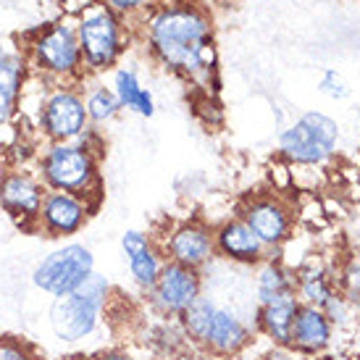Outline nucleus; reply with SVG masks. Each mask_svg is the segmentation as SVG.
I'll return each mask as SVG.
<instances>
[{
  "label": "nucleus",
  "mask_w": 360,
  "mask_h": 360,
  "mask_svg": "<svg viewBox=\"0 0 360 360\" xmlns=\"http://www.w3.org/2000/svg\"><path fill=\"white\" fill-rule=\"evenodd\" d=\"M142 40L163 69L210 95L219 53L210 16L195 3H158L142 16Z\"/></svg>",
  "instance_id": "1"
},
{
  "label": "nucleus",
  "mask_w": 360,
  "mask_h": 360,
  "mask_svg": "<svg viewBox=\"0 0 360 360\" xmlns=\"http://www.w3.org/2000/svg\"><path fill=\"white\" fill-rule=\"evenodd\" d=\"M21 51L32 74L48 84H82L90 79L84 71L74 19H58L32 30L21 42Z\"/></svg>",
  "instance_id": "2"
},
{
  "label": "nucleus",
  "mask_w": 360,
  "mask_h": 360,
  "mask_svg": "<svg viewBox=\"0 0 360 360\" xmlns=\"http://www.w3.org/2000/svg\"><path fill=\"white\" fill-rule=\"evenodd\" d=\"M103 160L79 142H42L32 169L45 190L71 192L87 200L103 202Z\"/></svg>",
  "instance_id": "3"
},
{
  "label": "nucleus",
  "mask_w": 360,
  "mask_h": 360,
  "mask_svg": "<svg viewBox=\"0 0 360 360\" xmlns=\"http://www.w3.org/2000/svg\"><path fill=\"white\" fill-rule=\"evenodd\" d=\"M113 295H116L113 284L103 274H95L77 292L53 300L51 310H48L51 334L60 345H69V347L92 340L101 329L103 319L108 316Z\"/></svg>",
  "instance_id": "4"
},
{
  "label": "nucleus",
  "mask_w": 360,
  "mask_h": 360,
  "mask_svg": "<svg viewBox=\"0 0 360 360\" xmlns=\"http://www.w3.org/2000/svg\"><path fill=\"white\" fill-rule=\"evenodd\" d=\"M74 21L84 71L92 79H101L103 74L116 69L129 51V24L103 3L84 6Z\"/></svg>",
  "instance_id": "5"
},
{
  "label": "nucleus",
  "mask_w": 360,
  "mask_h": 360,
  "mask_svg": "<svg viewBox=\"0 0 360 360\" xmlns=\"http://www.w3.org/2000/svg\"><path fill=\"white\" fill-rule=\"evenodd\" d=\"M98 274L95 269V252L84 242H60L58 248L45 252L34 269H32V284L34 290L48 295L53 300L66 297L71 292L84 287Z\"/></svg>",
  "instance_id": "6"
},
{
  "label": "nucleus",
  "mask_w": 360,
  "mask_h": 360,
  "mask_svg": "<svg viewBox=\"0 0 360 360\" xmlns=\"http://www.w3.org/2000/svg\"><path fill=\"white\" fill-rule=\"evenodd\" d=\"M90 127L82 84H48L40 98L32 134L40 142H74Z\"/></svg>",
  "instance_id": "7"
},
{
  "label": "nucleus",
  "mask_w": 360,
  "mask_h": 360,
  "mask_svg": "<svg viewBox=\"0 0 360 360\" xmlns=\"http://www.w3.org/2000/svg\"><path fill=\"white\" fill-rule=\"evenodd\" d=\"M337 142H340L337 121L326 113L308 110L279 134V155L290 166L313 169L326 163L337 153Z\"/></svg>",
  "instance_id": "8"
},
{
  "label": "nucleus",
  "mask_w": 360,
  "mask_h": 360,
  "mask_svg": "<svg viewBox=\"0 0 360 360\" xmlns=\"http://www.w3.org/2000/svg\"><path fill=\"white\" fill-rule=\"evenodd\" d=\"M45 192V184L32 166L0 160V213L13 221L21 231L34 234Z\"/></svg>",
  "instance_id": "9"
},
{
  "label": "nucleus",
  "mask_w": 360,
  "mask_h": 360,
  "mask_svg": "<svg viewBox=\"0 0 360 360\" xmlns=\"http://www.w3.org/2000/svg\"><path fill=\"white\" fill-rule=\"evenodd\" d=\"M252 234L263 242V248L269 252L281 250L292 237V226H295V208L284 200L276 192H260L245 198L237 210Z\"/></svg>",
  "instance_id": "10"
},
{
  "label": "nucleus",
  "mask_w": 360,
  "mask_h": 360,
  "mask_svg": "<svg viewBox=\"0 0 360 360\" xmlns=\"http://www.w3.org/2000/svg\"><path fill=\"white\" fill-rule=\"evenodd\" d=\"M98 208H101L98 202L87 200L82 195L48 190L45 192V200H42L40 216H37L34 234L48 237V240L69 242L87 229V224L98 213Z\"/></svg>",
  "instance_id": "11"
},
{
  "label": "nucleus",
  "mask_w": 360,
  "mask_h": 360,
  "mask_svg": "<svg viewBox=\"0 0 360 360\" xmlns=\"http://www.w3.org/2000/svg\"><path fill=\"white\" fill-rule=\"evenodd\" d=\"M200 295L202 271L166 260L163 269H160V276L148 292V308L155 313V319L176 321Z\"/></svg>",
  "instance_id": "12"
},
{
  "label": "nucleus",
  "mask_w": 360,
  "mask_h": 360,
  "mask_svg": "<svg viewBox=\"0 0 360 360\" xmlns=\"http://www.w3.org/2000/svg\"><path fill=\"white\" fill-rule=\"evenodd\" d=\"M160 250H163V258L171 263L205 271L216 260L213 224H205L202 219H187L174 224L160 242Z\"/></svg>",
  "instance_id": "13"
},
{
  "label": "nucleus",
  "mask_w": 360,
  "mask_h": 360,
  "mask_svg": "<svg viewBox=\"0 0 360 360\" xmlns=\"http://www.w3.org/2000/svg\"><path fill=\"white\" fill-rule=\"evenodd\" d=\"M213 242H216V258L234 263V266H260L271 252L263 248V242L252 234V229L245 221L231 213L229 219L213 226Z\"/></svg>",
  "instance_id": "14"
},
{
  "label": "nucleus",
  "mask_w": 360,
  "mask_h": 360,
  "mask_svg": "<svg viewBox=\"0 0 360 360\" xmlns=\"http://www.w3.org/2000/svg\"><path fill=\"white\" fill-rule=\"evenodd\" d=\"M30 74V63L21 45L0 42V129H8L19 121L21 95Z\"/></svg>",
  "instance_id": "15"
},
{
  "label": "nucleus",
  "mask_w": 360,
  "mask_h": 360,
  "mask_svg": "<svg viewBox=\"0 0 360 360\" xmlns=\"http://www.w3.org/2000/svg\"><path fill=\"white\" fill-rule=\"evenodd\" d=\"M121 252H124V260H127V271H129L131 284L142 295H148L150 287L155 284V279L160 276L163 263H166L160 245L148 231L129 229L121 234Z\"/></svg>",
  "instance_id": "16"
},
{
  "label": "nucleus",
  "mask_w": 360,
  "mask_h": 360,
  "mask_svg": "<svg viewBox=\"0 0 360 360\" xmlns=\"http://www.w3.org/2000/svg\"><path fill=\"white\" fill-rule=\"evenodd\" d=\"M252 345V329L245 323L237 310L231 308H216L210 319L208 334L202 340L200 350L208 352L210 358L219 360H234Z\"/></svg>",
  "instance_id": "17"
},
{
  "label": "nucleus",
  "mask_w": 360,
  "mask_h": 360,
  "mask_svg": "<svg viewBox=\"0 0 360 360\" xmlns=\"http://www.w3.org/2000/svg\"><path fill=\"white\" fill-rule=\"evenodd\" d=\"M331 345V321L316 305H305L300 302V308L295 313L290 331V345L292 350L302 355V358H319L321 352Z\"/></svg>",
  "instance_id": "18"
},
{
  "label": "nucleus",
  "mask_w": 360,
  "mask_h": 360,
  "mask_svg": "<svg viewBox=\"0 0 360 360\" xmlns=\"http://www.w3.org/2000/svg\"><path fill=\"white\" fill-rule=\"evenodd\" d=\"M300 308V300L297 295H281L276 300L263 302L255 308V331L260 337H266L271 345H281L287 347L290 345V331H292V321H295V313Z\"/></svg>",
  "instance_id": "19"
},
{
  "label": "nucleus",
  "mask_w": 360,
  "mask_h": 360,
  "mask_svg": "<svg viewBox=\"0 0 360 360\" xmlns=\"http://www.w3.org/2000/svg\"><path fill=\"white\" fill-rule=\"evenodd\" d=\"M110 90L116 95L121 110H129V113L142 116V119L155 116V98L142 84L137 69H131L127 63H119L116 69L110 71Z\"/></svg>",
  "instance_id": "20"
},
{
  "label": "nucleus",
  "mask_w": 360,
  "mask_h": 360,
  "mask_svg": "<svg viewBox=\"0 0 360 360\" xmlns=\"http://www.w3.org/2000/svg\"><path fill=\"white\" fill-rule=\"evenodd\" d=\"M295 271V295L297 300L305 305H316V308H326L337 292H334V281H331L329 271L319 266V263H305Z\"/></svg>",
  "instance_id": "21"
},
{
  "label": "nucleus",
  "mask_w": 360,
  "mask_h": 360,
  "mask_svg": "<svg viewBox=\"0 0 360 360\" xmlns=\"http://www.w3.org/2000/svg\"><path fill=\"white\" fill-rule=\"evenodd\" d=\"M255 269H258V274H255V300H258V305L295 292V271L287 263H281L276 258H266Z\"/></svg>",
  "instance_id": "22"
},
{
  "label": "nucleus",
  "mask_w": 360,
  "mask_h": 360,
  "mask_svg": "<svg viewBox=\"0 0 360 360\" xmlns=\"http://www.w3.org/2000/svg\"><path fill=\"white\" fill-rule=\"evenodd\" d=\"M82 92H84V110H87V119L92 127L103 129L121 116V105L110 90V84L90 77V79L82 82Z\"/></svg>",
  "instance_id": "23"
},
{
  "label": "nucleus",
  "mask_w": 360,
  "mask_h": 360,
  "mask_svg": "<svg viewBox=\"0 0 360 360\" xmlns=\"http://www.w3.org/2000/svg\"><path fill=\"white\" fill-rule=\"evenodd\" d=\"M216 308H219V305L210 300V297L200 295V297L192 302L190 308L184 310L179 319H176L179 321L181 331H184V337H187V342H190L192 347H198V350H200V345H202V340H205V334H208L210 319H213Z\"/></svg>",
  "instance_id": "24"
},
{
  "label": "nucleus",
  "mask_w": 360,
  "mask_h": 360,
  "mask_svg": "<svg viewBox=\"0 0 360 360\" xmlns=\"http://www.w3.org/2000/svg\"><path fill=\"white\" fill-rule=\"evenodd\" d=\"M0 360H48L45 352L27 337L0 334Z\"/></svg>",
  "instance_id": "25"
},
{
  "label": "nucleus",
  "mask_w": 360,
  "mask_h": 360,
  "mask_svg": "<svg viewBox=\"0 0 360 360\" xmlns=\"http://www.w3.org/2000/svg\"><path fill=\"white\" fill-rule=\"evenodd\" d=\"M105 8H110L116 16L129 21L131 16H145L155 6V0H101Z\"/></svg>",
  "instance_id": "26"
},
{
  "label": "nucleus",
  "mask_w": 360,
  "mask_h": 360,
  "mask_svg": "<svg viewBox=\"0 0 360 360\" xmlns=\"http://www.w3.org/2000/svg\"><path fill=\"white\" fill-rule=\"evenodd\" d=\"M321 92L329 95L331 101H345L350 95V87L345 84V79H342L337 71H326L323 79H321Z\"/></svg>",
  "instance_id": "27"
},
{
  "label": "nucleus",
  "mask_w": 360,
  "mask_h": 360,
  "mask_svg": "<svg viewBox=\"0 0 360 360\" xmlns=\"http://www.w3.org/2000/svg\"><path fill=\"white\" fill-rule=\"evenodd\" d=\"M258 360H302V355L292 350V347H281V345H271L266 352H260Z\"/></svg>",
  "instance_id": "28"
},
{
  "label": "nucleus",
  "mask_w": 360,
  "mask_h": 360,
  "mask_svg": "<svg viewBox=\"0 0 360 360\" xmlns=\"http://www.w3.org/2000/svg\"><path fill=\"white\" fill-rule=\"evenodd\" d=\"M90 360H137L127 347H103L95 355H90Z\"/></svg>",
  "instance_id": "29"
},
{
  "label": "nucleus",
  "mask_w": 360,
  "mask_h": 360,
  "mask_svg": "<svg viewBox=\"0 0 360 360\" xmlns=\"http://www.w3.org/2000/svg\"><path fill=\"white\" fill-rule=\"evenodd\" d=\"M345 284H347V290H350L352 295L360 297V263H352L350 269L345 271Z\"/></svg>",
  "instance_id": "30"
},
{
  "label": "nucleus",
  "mask_w": 360,
  "mask_h": 360,
  "mask_svg": "<svg viewBox=\"0 0 360 360\" xmlns=\"http://www.w3.org/2000/svg\"><path fill=\"white\" fill-rule=\"evenodd\" d=\"M60 360H90V355H66V358Z\"/></svg>",
  "instance_id": "31"
},
{
  "label": "nucleus",
  "mask_w": 360,
  "mask_h": 360,
  "mask_svg": "<svg viewBox=\"0 0 360 360\" xmlns=\"http://www.w3.org/2000/svg\"><path fill=\"white\" fill-rule=\"evenodd\" d=\"M321 360H331V358H321Z\"/></svg>",
  "instance_id": "32"
}]
</instances>
